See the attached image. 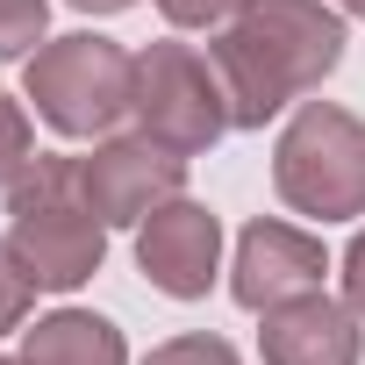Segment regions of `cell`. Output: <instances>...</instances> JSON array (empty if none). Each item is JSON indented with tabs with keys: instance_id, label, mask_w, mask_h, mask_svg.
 <instances>
[{
	"instance_id": "obj_8",
	"label": "cell",
	"mask_w": 365,
	"mask_h": 365,
	"mask_svg": "<svg viewBox=\"0 0 365 365\" xmlns=\"http://www.w3.org/2000/svg\"><path fill=\"white\" fill-rule=\"evenodd\" d=\"M322 272H329V251H322V237H308V230H294V222H244V237H237V265H230V294H237V308H251V315H265V308H279V301H294V294H315L322 287Z\"/></svg>"
},
{
	"instance_id": "obj_17",
	"label": "cell",
	"mask_w": 365,
	"mask_h": 365,
	"mask_svg": "<svg viewBox=\"0 0 365 365\" xmlns=\"http://www.w3.org/2000/svg\"><path fill=\"white\" fill-rule=\"evenodd\" d=\"M79 15H122V8H136V0H72Z\"/></svg>"
},
{
	"instance_id": "obj_10",
	"label": "cell",
	"mask_w": 365,
	"mask_h": 365,
	"mask_svg": "<svg viewBox=\"0 0 365 365\" xmlns=\"http://www.w3.org/2000/svg\"><path fill=\"white\" fill-rule=\"evenodd\" d=\"M22 365H129V344L93 308H58L22 336Z\"/></svg>"
},
{
	"instance_id": "obj_5",
	"label": "cell",
	"mask_w": 365,
	"mask_h": 365,
	"mask_svg": "<svg viewBox=\"0 0 365 365\" xmlns=\"http://www.w3.org/2000/svg\"><path fill=\"white\" fill-rule=\"evenodd\" d=\"M129 115H136V129L150 143H165L179 158H201V150H215L237 129L222 72L194 43H150V51H136V101H129Z\"/></svg>"
},
{
	"instance_id": "obj_7",
	"label": "cell",
	"mask_w": 365,
	"mask_h": 365,
	"mask_svg": "<svg viewBox=\"0 0 365 365\" xmlns=\"http://www.w3.org/2000/svg\"><path fill=\"white\" fill-rule=\"evenodd\" d=\"M136 265L165 301H208V287L222 272V222L179 194L136 222Z\"/></svg>"
},
{
	"instance_id": "obj_11",
	"label": "cell",
	"mask_w": 365,
	"mask_h": 365,
	"mask_svg": "<svg viewBox=\"0 0 365 365\" xmlns=\"http://www.w3.org/2000/svg\"><path fill=\"white\" fill-rule=\"evenodd\" d=\"M51 0H0V65H15V58H36L51 36Z\"/></svg>"
},
{
	"instance_id": "obj_18",
	"label": "cell",
	"mask_w": 365,
	"mask_h": 365,
	"mask_svg": "<svg viewBox=\"0 0 365 365\" xmlns=\"http://www.w3.org/2000/svg\"><path fill=\"white\" fill-rule=\"evenodd\" d=\"M344 15H358V22H365V0H344Z\"/></svg>"
},
{
	"instance_id": "obj_4",
	"label": "cell",
	"mask_w": 365,
	"mask_h": 365,
	"mask_svg": "<svg viewBox=\"0 0 365 365\" xmlns=\"http://www.w3.org/2000/svg\"><path fill=\"white\" fill-rule=\"evenodd\" d=\"M22 86H29L36 115H43L58 136L86 143V136H108V129L129 115V101H136V58H129L122 43L79 29V36H51V43L29 58Z\"/></svg>"
},
{
	"instance_id": "obj_15",
	"label": "cell",
	"mask_w": 365,
	"mask_h": 365,
	"mask_svg": "<svg viewBox=\"0 0 365 365\" xmlns=\"http://www.w3.org/2000/svg\"><path fill=\"white\" fill-rule=\"evenodd\" d=\"M143 365H237V351L222 344V336H208V329H194V336H165Z\"/></svg>"
},
{
	"instance_id": "obj_3",
	"label": "cell",
	"mask_w": 365,
	"mask_h": 365,
	"mask_svg": "<svg viewBox=\"0 0 365 365\" xmlns=\"http://www.w3.org/2000/svg\"><path fill=\"white\" fill-rule=\"evenodd\" d=\"M272 187L294 215L315 222L365 215V122L336 101H301L272 143Z\"/></svg>"
},
{
	"instance_id": "obj_16",
	"label": "cell",
	"mask_w": 365,
	"mask_h": 365,
	"mask_svg": "<svg viewBox=\"0 0 365 365\" xmlns=\"http://www.w3.org/2000/svg\"><path fill=\"white\" fill-rule=\"evenodd\" d=\"M344 301L365 315V230L351 237V251H344Z\"/></svg>"
},
{
	"instance_id": "obj_6",
	"label": "cell",
	"mask_w": 365,
	"mask_h": 365,
	"mask_svg": "<svg viewBox=\"0 0 365 365\" xmlns=\"http://www.w3.org/2000/svg\"><path fill=\"white\" fill-rule=\"evenodd\" d=\"M179 187H187V158L150 143L143 129L108 136V143H93V158H79V194L108 230H136L150 208L179 201Z\"/></svg>"
},
{
	"instance_id": "obj_13",
	"label": "cell",
	"mask_w": 365,
	"mask_h": 365,
	"mask_svg": "<svg viewBox=\"0 0 365 365\" xmlns=\"http://www.w3.org/2000/svg\"><path fill=\"white\" fill-rule=\"evenodd\" d=\"M29 308H36V279H29V265L15 258V244L0 237V336L29 329Z\"/></svg>"
},
{
	"instance_id": "obj_19",
	"label": "cell",
	"mask_w": 365,
	"mask_h": 365,
	"mask_svg": "<svg viewBox=\"0 0 365 365\" xmlns=\"http://www.w3.org/2000/svg\"><path fill=\"white\" fill-rule=\"evenodd\" d=\"M0 365H22V358H0Z\"/></svg>"
},
{
	"instance_id": "obj_14",
	"label": "cell",
	"mask_w": 365,
	"mask_h": 365,
	"mask_svg": "<svg viewBox=\"0 0 365 365\" xmlns=\"http://www.w3.org/2000/svg\"><path fill=\"white\" fill-rule=\"evenodd\" d=\"M244 8H251V0H158V15H165L172 29H208V36L230 29Z\"/></svg>"
},
{
	"instance_id": "obj_1",
	"label": "cell",
	"mask_w": 365,
	"mask_h": 365,
	"mask_svg": "<svg viewBox=\"0 0 365 365\" xmlns=\"http://www.w3.org/2000/svg\"><path fill=\"white\" fill-rule=\"evenodd\" d=\"M344 43H351L344 15L322 8V0H251V8L230 29H215V43H208L237 129H265L279 108L315 93L344 65Z\"/></svg>"
},
{
	"instance_id": "obj_2",
	"label": "cell",
	"mask_w": 365,
	"mask_h": 365,
	"mask_svg": "<svg viewBox=\"0 0 365 365\" xmlns=\"http://www.w3.org/2000/svg\"><path fill=\"white\" fill-rule=\"evenodd\" d=\"M8 244L43 294H72L108 258V222L79 194V158L36 150L29 172L8 187Z\"/></svg>"
},
{
	"instance_id": "obj_9",
	"label": "cell",
	"mask_w": 365,
	"mask_h": 365,
	"mask_svg": "<svg viewBox=\"0 0 365 365\" xmlns=\"http://www.w3.org/2000/svg\"><path fill=\"white\" fill-rule=\"evenodd\" d=\"M258 358H265V365H358V358H365L358 308H351V301H329L322 287H315V294H294V301L265 308Z\"/></svg>"
},
{
	"instance_id": "obj_12",
	"label": "cell",
	"mask_w": 365,
	"mask_h": 365,
	"mask_svg": "<svg viewBox=\"0 0 365 365\" xmlns=\"http://www.w3.org/2000/svg\"><path fill=\"white\" fill-rule=\"evenodd\" d=\"M29 158H36V129H29V108L0 93V194H8L15 179L29 172Z\"/></svg>"
}]
</instances>
